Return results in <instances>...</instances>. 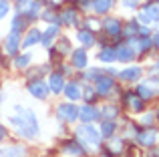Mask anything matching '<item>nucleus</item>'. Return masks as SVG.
Wrapping results in <instances>:
<instances>
[{
	"instance_id": "f257e3e1",
	"label": "nucleus",
	"mask_w": 159,
	"mask_h": 157,
	"mask_svg": "<svg viewBox=\"0 0 159 157\" xmlns=\"http://www.w3.org/2000/svg\"><path fill=\"white\" fill-rule=\"evenodd\" d=\"M77 135H79V139L83 141V145H93V147H97L99 141H101V133H99L95 127H91V125L79 127Z\"/></svg>"
},
{
	"instance_id": "f03ea898",
	"label": "nucleus",
	"mask_w": 159,
	"mask_h": 157,
	"mask_svg": "<svg viewBox=\"0 0 159 157\" xmlns=\"http://www.w3.org/2000/svg\"><path fill=\"white\" fill-rule=\"evenodd\" d=\"M139 20L143 24H153L159 20V2H151V4H145L139 12Z\"/></svg>"
},
{
	"instance_id": "7ed1b4c3",
	"label": "nucleus",
	"mask_w": 159,
	"mask_h": 157,
	"mask_svg": "<svg viewBox=\"0 0 159 157\" xmlns=\"http://www.w3.org/2000/svg\"><path fill=\"white\" fill-rule=\"evenodd\" d=\"M16 10H18L20 14H26V16H36L39 10H40V4L36 2V0H18Z\"/></svg>"
},
{
	"instance_id": "20e7f679",
	"label": "nucleus",
	"mask_w": 159,
	"mask_h": 157,
	"mask_svg": "<svg viewBox=\"0 0 159 157\" xmlns=\"http://www.w3.org/2000/svg\"><path fill=\"white\" fill-rule=\"evenodd\" d=\"M57 115L62 119V121H75V119L79 117V109L75 105H66L65 103V105H61L57 109Z\"/></svg>"
},
{
	"instance_id": "39448f33",
	"label": "nucleus",
	"mask_w": 159,
	"mask_h": 157,
	"mask_svg": "<svg viewBox=\"0 0 159 157\" xmlns=\"http://www.w3.org/2000/svg\"><path fill=\"white\" fill-rule=\"evenodd\" d=\"M28 91H30V95H34L36 99H47L48 95V85L43 81H34L28 85Z\"/></svg>"
},
{
	"instance_id": "423d86ee",
	"label": "nucleus",
	"mask_w": 159,
	"mask_h": 157,
	"mask_svg": "<svg viewBox=\"0 0 159 157\" xmlns=\"http://www.w3.org/2000/svg\"><path fill=\"white\" fill-rule=\"evenodd\" d=\"M111 89H113V78L99 75L97 83H95V91H97V95H109V93H111Z\"/></svg>"
},
{
	"instance_id": "0eeeda50",
	"label": "nucleus",
	"mask_w": 159,
	"mask_h": 157,
	"mask_svg": "<svg viewBox=\"0 0 159 157\" xmlns=\"http://www.w3.org/2000/svg\"><path fill=\"white\" fill-rule=\"evenodd\" d=\"M133 56H135V52H133V48L129 47V44H121V47H117V48H115V59H117V61L129 63Z\"/></svg>"
},
{
	"instance_id": "6e6552de",
	"label": "nucleus",
	"mask_w": 159,
	"mask_h": 157,
	"mask_svg": "<svg viewBox=\"0 0 159 157\" xmlns=\"http://www.w3.org/2000/svg\"><path fill=\"white\" fill-rule=\"evenodd\" d=\"M83 151H85L83 145H79V143H75V141H69V143L62 145V155L65 157H81Z\"/></svg>"
},
{
	"instance_id": "1a4fd4ad",
	"label": "nucleus",
	"mask_w": 159,
	"mask_h": 157,
	"mask_svg": "<svg viewBox=\"0 0 159 157\" xmlns=\"http://www.w3.org/2000/svg\"><path fill=\"white\" fill-rule=\"evenodd\" d=\"M103 28L107 30L109 36H119L121 30H123V26H121V22L117 18H107L105 22H103Z\"/></svg>"
},
{
	"instance_id": "9d476101",
	"label": "nucleus",
	"mask_w": 159,
	"mask_h": 157,
	"mask_svg": "<svg viewBox=\"0 0 159 157\" xmlns=\"http://www.w3.org/2000/svg\"><path fill=\"white\" fill-rule=\"evenodd\" d=\"M48 89H51L52 93H61V91L65 89V78H62V75L52 73L51 78H48Z\"/></svg>"
},
{
	"instance_id": "9b49d317",
	"label": "nucleus",
	"mask_w": 159,
	"mask_h": 157,
	"mask_svg": "<svg viewBox=\"0 0 159 157\" xmlns=\"http://www.w3.org/2000/svg\"><path fill=\"white\" fill-rule=\"evenodd\" d=\"M18 44H20V34L16 30H12L6 38V51L8 52H16L18 51Z\"/></svg>"
},
{
	"instance_id": "f8f14e48",
	"label": "nucleus",
	"mask_w": 159,
	"mask_h": 157,
	"mask_svg": "<svg viewBox=\"0 0 159 157\" xmlns=\"http://www.w3.org/2000/svg\"><path fill=\"white\" fill-rule=\"evenodd\" d=\"M97 111H95V107H91V105H85V107H81L79 109V117L83 119V121H93V119H97Z\"/></svg>"
},
{
	"instance_id": "ddd939ff",
	"label": "nucleus",
	"mask_w": 159,
	"mask_h": 157,
	"mask_svg": "<svg viewBox=\"0 0 159 157\" xmlns=\"http://www.w3.org/2000/svg\"><path fill=\"white\" fill-rule=\"evenodd\" d=\"M113 2H115V0H93L91 4H93V8L99 12V14H105V12L111 10Z\"/></svg>"
},
{
	"instance_id": "4468645a",
	"label": "nucleus",
	"mask_w": 159,
	"mask_h": 157,
	"mask_svg": "<svg viewBox=\"0 0 159 157\" xmlns=\"http://www.w3.org/2000/svg\"><path fill=\"white\" fill-rule=\"evenodd\" d=\"M62 91H65V95L70 99V101H77V99L81 97V89H79L77 83H69V85H66Z\"/></svg>"
},
{
	"instance_id": "2eb2a0df",
	"label": "nucleus",
	"mask_w": 159,
	"mask_h": 157,
	"mask_svg": "<svg viewBox=\"0 0 159 157\" xmlns=\"http://www.w3.org/2000/svg\"><path fill=\"white\" fill-rule=\"evenodd\" d=\"M155 137H157L155 131H151V129L143 131V133H139V143H141V145H145V147H151L153 143H155Z\"/></svg>"
},
{
	"instance_id": "dca6fc26",
	"label": "nucleus",
	"mask_w": 159,
	"mask_h": 157,
	"mask_svg": "<svg viewBox=\"0 0 159 157\" xmlns=\"http://www.w3.org/2000/svg\"><path fill=\"white\" fill-rule=\"evenodd\" d=\"M73 63H75V67H77V69H85L87 67V52L83 51V48L73 52Z\"/></svg>"
},
{
	"instance_id": "f3484780",
	"label": "nucleus",
	"mask_w": 159,
	"mask_h": 157,
	"mask_svg": "<svg viewBox=\"0 0 159 157\" xmlns=\"http://www.w3.org/2000/svg\"><path fill=\"white\" fill-rule=\"evenodd\" d=\"M139 77H141V69L139 67H131V69L121 71V78H125V81H137Z\"/></svg>"
},
{
	"instance_id": "a211bd4d",
	"label": "nucleus",
	"mask_w": 159,
	"mask_h": 157,
	"mask_svg": "<svg viewBox=\"0 0 159 157\" xmlns=\"http://www.w3.org/2000/svg\"><path fill=\"white\" fill-rule=\"evenodd\" d=\"M24 155V147H8V149L0 151V157H22Z\"/></svg>"
},
{
	"instance_id": "6ab92c4d",
	"label": "nucleus",
	"mask_w": 159,
	"mask_h": 157,
	"mask_svg": "<svg viewBox=\"0 0 159 157\" xmlns=\"http://www.w3.org/2000/svg\"><path fill=\"white\" fill-rule=\"evenodd\" d=\"M57 34H58V28L52 24V26H48V30L44 32V36H40V43H44V47H48V44H51V40H52Z\"/></svg>"
},
{
	"instance_id": "aec40b11",
	"label": "nucleus",
	"mask_w": 159,
	"mask_h": 157,
	"mask_svg": "<svg viewBox=\"0 0 159 157\" xmlns=\"http://www.w3.org/2000/svg\"><path fill=\"white\" fill-rule=\"evenodd\" d=\"M127 105L131 107L133 111L143 109V101H141V97H137V95H127Z\"/></svg>"
},
{
	"instance_id": "412c9836",
	"label": "nucleus",
	"mask_w": 159,
	"mask_h": 157,
	"mask_svg": "<svg viewBox=\"0 0 159 157\" xmlns=\"http://www.w3.org/2000/svg\"><path fill=\"white\" fill-rule=\"evenodd\" d=\"M99 61H103V63H111V61H115V48H103L101 52H99Z\"/></svg>"
},
{
	"instance_id": "4be33fe9",
	"label": "nucleus",
	"mask_w": 159,
	"mask_h": 157,
	"mask_svg": "<svg viewBox=\"0 0 159 157\" xmlns=\"http://www.w3.org/2000/svg\"><path fill=\"white\" fill-rule=\"evenodd\" d=\"M79 40H81V44H83V47H91V44L95 43L93 34H91L89 30H81V32H79Z\"/></svg>"
},
{
	"instance_id": "5701e85b",
	"label": "nucleus",
	"mask_w": 159,
	"mask_h": 157,
	"mask_svg": "<svg viewBox=\"0 0 159 157\" xmlns=\"http://www.w3.org/2000/svg\"><path fill=\"white\" fill-rule=\"evenodd\" d=\"M34 43H40V32L36 30V28H34V30H30V32H28V38L24 40L22 44H24V47H32Z\"/></svg>"
},
{
	"instance_id": "b1692460",
	"label": "nucleus",
	"mask_w": 159,
	"mask_h": 157,
	"mask_svg": "<svg viewBox=\"0 0 159 157\" xmlns=\"http://www.w3.org/2000/svg\"><path fill=\"white\" fill-rule=\"evenodd\" d=\"M153 93H155V91H153V87L149 85V83H143V85H139V95H141L143 99H149Z\"/></svg>"
},
{
	"instance_id": "393cba45",
	"label": "nucleus",
	"mask_w": 159,
	"mask_h": 157,
	"mask_svg": "<svg viewBox=\"0 0 159 157\" xmlns=\"http://www.w3.org/2000/svg\"><path fill=\"white\" fill-rule=\"evenodd\" d=\"M99 115H101V117H105V119H113L117 115V107L115 105H107L105 109H101V113H99Z\"/></svg>"
},
{
	"instance_id": "a878e982",
	"label": "nucleus",
	"mask_w": 159,
	"mask_h": 157,
	"mask_svg": "<svg viewBox=\"0 0 159 157\" xmlns=\"http://www.w3.org/2000/svg\"><path fill=\"white\" fill-rule=\"evenodd\" d=\"M101 133L105 135V137H111L113 133H115V123H111V121H105L101 125Z\"/></svg>"
},
{
	"instance_id": "bb28decb",
	"label": "nucleus",
	"mask_w": 159,
	"mask_h": 157,
	"mask_svg": "<svg viewBox=\"0 0 159 157\" xmlns=\"http://www.w3.org/2000/svg\"><path fill=\"white\" fill-rule=\"evenodd\" d=\"M62 22L65 24H77V12L75 10H66L62 14Z\"/></svg>"
},
{
	"instance_id": "cd10ccee",
	"label": "nucleus",
	"mask_w": 159,
	"mask_h": 157,
	"mask_svg": "<svg viewBox=\"0 0 159 157\" xmlns=\"http://www.w3.org/2000/svg\"><path fill=\"white\" fill-rule=\"evenodd\" d=\"M24 26H26V18H22V16L18 18V16H16V20L12 22V30H18V32H20Z\"/></svg>"
},
{
	"instance_id": "c85d7f7f",
	"label": "nucleus",
	"mask_w": 159,
	"mask_h": 157,
	"mask_svg": "<svg viewBox=\"0 0 159 157\" xmlns=\"http://www.w3.org/2000/svg\"><path fill=\"white\" fill-rule=\"evenodd\" d=\"M28 63H30V55H22V56L16 59V67H18V69H24Z\"/></svg>"
},
{
	"instance_id": "c756f323",
	"label": "nucleus",
	"mask_w": 159,
	"mask_h": 157,
	"mask_svg": "<svg viewBox=\"0 0 159 157\" xmlns=\"http://www.w3.org/2000/svg\"><path fill=\"white\" fill-rule=\"evenodd\" d=\"M8 8H10L8 0H0V18H4V16L8 14Z\"/></svg>"
},
{
	"instance_id": "7c9ffc66",
	"label": "nucleus",
	"mask_w": 159,
	"mask_h": 157,
	"mask_svg": "<svg viewBox=\"0 0 159 157\" xmlns=\"http://www.w3.org/2000/svg\"><path fill=\"white\" fill-rule=\"evenodd\" d=\"M137 28H139V26H137V22H129V24H127V28H125V30H127V32H129V34H131V36H135Z\"/></svg>"
},
{
	"instance_id": "2f4dec72",
	"label": "nucleus",
	"mask_w": 159,
	"mask_h": 157,
	"mask_svg": "<svg viewBox=\"0 0 159 157\" xmlns=\"http://www.w3.org/2000/svg\"><path fill=\"white\" fill-rule=\"evenodd\" d=\"M121 145H123V143H121V139H115V141H111V151L119 153V151H121Z\"/></svg>"
},
{
	"instance_id": "473e14b6",
	"label": "nucleus",
	"mask_w": 159,
	"mask_h": 157,
	"mask_svg": "<svg viewBox=\"0 0 159 157\" xmlns=\"http://www.w3.org/2000/svg\"><path fill=\"white\" fill-rule=\"evenodd\" d=\"M44 20H47V22H57V14H54V12H51V10H48V12H44Z\"/></svg>"
},
{
	"instance_id": "72a5a7b5",
	"label": "nucleus",
	"mask_w": 159,
	"mask_h": 157,
	"mask_svg": "<svg viewBox=\"0 0 159 157\" xmlns=\"http://www.w3.org/2000/svg\"><path fill=\"white\" fill-rule=\"evenodd\" d=\"M69 48H70L69 40H61V44H58V51H69Z\"/></svg>"
},
{
	"instance_id": "f704fd0d",
	"label": "nucleus",
	"mask_w": 159,
	"mask_h": 157,
	"mask_svg": "<svg viewBox=\"0 0 159 157\" xmlns=\"http://www.w3.org/2000/svg\"><path fill=\"white\" fill-rule=\"evenodd\" d=\"M137 2H139V0H123V4H125L127 8H135Z\"/></svg>"
},
{
	"instance_id": "c9c22d12",
	"label": "nucleus",
	"mask_w": 159,
	"mask_h": 157,
	"mask_svg": "<svg viewBox=\"0 0 159 157\" xmlns=\"http://www.w3.org/2000/svg\"><path fill=\"white\" fill-rule=\"evenodd\" d=\"M87 26H91V28H99V22H95V18H87Z\"/></svg>"
},
{
	"instance_id": "e433bc0d",
	"label": "nucleus",
	"mask_w": 159,
	"mask_h": 157,
	"mask_svg": "<svg viewBox=\"0 0 159 157\" xmlns=\"http://www.w3.org/2000/svg\"><path fill=\"white\" fill-rule=\"evenodd\" d=\"M95 93H97V91H93V89H87V101H93Z\"/></svg>"
},
{
	"instance_id": "4c0bfd02",
	"label": "nucleus",
	"mask_w": 159,
	"mask_h": 157,
	"mask_svg": "<svg viewBox=\"0 0 159 157\" xmlns=\"http://www.w3.org/2000/svg\"><path fill=\"white\" fill-rule=\"evenodd\" d=\"M153 121V115H145L143 117V123H151Z\"/></svg>"
},
{
	"instance_id": "58836bf2",
	"label": "nucleus",
	"mask_w": 159,
	"mask_h": 157,
	"mask_svg": "<svg viewBox=\"0 0 159 157\" xmlns=\"http://www.w3.org/2000/svg\"><path fill=\"white\" fill-rule=\"evenodd\" d=\"M153 40H155V47L159 48V32H157V34H155V38H153Z\"/></svg>"
},
{
	"instance_id": "ea45409f",
	"label": "nucleus",
	"mask_w": 159,
	"mask_h": 157,
	"mask_svg": "<svg viewBox=\"0 0 159 157\" xmlns=\"http://www.w3.org/2000/svg\"><path fill=\"white\" fill-rule=\"evenodd\" d=\"M4 137V129H2V125H0V139Z\"/></svg>"
},
{
	"instance_id": "a19ab883",
	"label": "nucleus",
	"mask_w": 159,
	"mask_h": 157,
	"mask_svg": "<svg viewBox=\"0 0 159 157\" xmlns=\"http://www.w3.org/2000/svg\"><path fill=\"white\" fill-rule=\"evenodd\" d=\"M58 2H62V0H51V4H58Z\"/></svg>"
},
{
	"instance_id": "79ce46f5",
	"label": "nucleus",
	"mask_w": 159,
	"mask_h": 157,
	"mask_svg": "<svg viewBox=\"0 0 159 157\" xmlns=\"http://www.w3.org/2000/svg\"><path fill=\"white\" fill-rule=\"evenodd\" d=\"M157 115H159V113H157Z\"/></svg>"
}]
</instances>
